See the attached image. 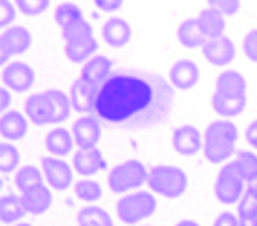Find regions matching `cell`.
Wrapping results in <instances>:
<instances>
[{
    "label": "cell",
    "mask_w": 257,
    "mask_h": 226,
    "mask_svg": "<svg viewBox=\"0 0 257 226\" xmlns=\"http://www.w3.org/2000/svg\"><path fill=\"white\" fill-rule=\"evenodd\" d=\"M174 107L172 83L151 73L119 71L98 89L94 116L109 127L143 130L169 120Z\"/></svg>",
    "instance_id": "1"
},
{
    "label": "cell",
    "mask_w": 257,
    "mask_h": 226,
    "mask_svg": "<svg viewBox=\"0 0 257 226\" xmlns=\"http://www.w3.org/2000/svg\"><path fill=\"white\" fill-rule=\"evenodd\" d=\"M239 130L230 120H216L205 129L203 152L210 163H225L234 156Z\"/></svg>",
    "instance_id": "2"
},
{
    "label": "cell",
    "mask_w": 257,
    "mask_h": 226,
    "mask_svg": "<svg viewBox=\"0 0 257 226\" xmlns=\"http://www.w3.org/2000/svg\"><path fill=\"white\" fill-rule=\"evenodd\" d=\"M149 186L161 197L178 199L187 192L188 177L185 170L172 165H156L149 172Z\"/></svg>",
    "instance_id": "3"
},
{
    "label": "cell",
    "mask_w": 257,
    "mask_h": 226,
    "mask_svg": "<svg viewBox=\"0 0 257 226\" xmlns=\"http://www.w3.org/2000/svg\"><path fill=\"white\" fill-rule=\"evenodd\" d=\"M149 181V172L142 161L128 159L116 165L107 175L109 188L114 194H131L133 190L140 188Z\"/></svg>",
    "instance_id": "4"
},
{
    "label": "cell",
    "mask_w": 257,
    "mask_h": 226,
    "mask_svg": "<svg viewBox=\"0 0 257 226\" xmlns=\"http://www.w3.org/2000/svg\"><path fill=\"white\" fill-rule=\"evenodd\" d=\"M156 197L151 192L140 190L119 197L116 203V212H118V219L125 224H138L156 212Z\"/></svg>",
    "instance_id": "5"
},
{
    "label": "cell",
    "mask_w": 257,
    "mask_h": 226,
    "mask_svg": "<svg viewBox=\"0 0 257 226\" xmlns=\"http://www.w3.org/2000/svg\"><path fill=\"white\" fill-rule=\"evenodd\" d=\"M244 190H246V179L235 161L221 166L214 183V195L217 197V201L223 204H235L241 201Z\"/></svg>",
    "instance_id": "6"
},
{
    "label": "cell",
    "mask_w": 257,
    "mask_h": 226,
    "mask_svg": "<svg viewBox=\"0 0 257 226\" xmlns=\"http://www.w3.org/2000/svg\"><path fill=\"white\" fill-rule=\"evenodd\" d=\"M33 44V37L29 29L17 26L8 28L0 37V62H8L11 56L24 55Z\"/></svg>",
    "instance_id": "7"
},
{
    "label": "cell",
    "mask_w": 257,
    "mask_h": 226,
    "mask_svg": "<svg viewBox=\"0 0 257 226\" xmlns=\"http://www.w3.org/2000/svg\"><path fill=\"white\" fill-rule=\"evenodd\" d=\"M42 172L51 188L64 192L73 185V168L62 157H42Z\"/></svg>",
    "instance_id": "8"
},
{
    "label": "cell",
    "mask_w": 257,
    "mask_h": 226,
    "mask_svg": "<svg viewBox=\"0 0 257 226\" xmlns=\"http://www.w3.org/2000/svg\"><path fill=\"white\" fill-rule=\"evenodd\" d=\"M2 82L10 91L26 93L35 83V71L31 69V65L24 62H11L2 71Z\"/></svg>",
    "instance_id": "9"
},
{
    "label": "cell",
    "mask_w": 257,
    "mask_h": 226,
    "mask_svg": "<svg viewBox=\"0 0 257 226\" xmlns=\"http://www.w3.org/2000/svg\"><path fill=\"white\" fill-rule=\"evenodd\" d=\"M71 132H73L74 143L78 145V148L96 147L98 141H100V138H101L100 120L92 114L82 116V118H78V120L73 123Z\"/></svg>",
    "instance_id": "10"
},
{
    "label": "cell",
    "mask_w": 257,
    "mask_h": 226,
    "mask_svg": "<svg viewBox=\"0 0 257 226\" xmlns=\"http://www.w3.org/2000/svg\"><path fill=\"white\" fill-rule=\"evenodd\" d=\"M73 166H74V172H78L83 177H89V175H94L98 172L105 170L107 159L103 157V154L100 152L98 147H85V148H78L74 152Z\"/></svg>",
    "instance_id": "11"
},
{
    "label": "cell",
    "mask_w": 257,
    "mask_h": 226,
    "mask_svg": "<svg viewBox=\"0 0 257 226\" xmlns=\"http://www.w3.org/2000/svg\"><path fill=\"white\" fill-rule=\"evenodd\" d=\"M98 89L96 85L92 83L83 82L82 78H78L76 82H73L69 91L71 98V105L76 112H82V114H92L94 109H96V98H98Z\"/></svg>",
    "instance_id": "12"
},
{
    "label": "cell",
    "mask_w": 257,
    "mask_h": 226,
    "mask_svg": "<svg viewBox=\"0 0 257 226\" xmlns=\"http://www.w3.org/2000/svg\"><path fill=\"white\" fill-rule=\"evenodd\" d=\"M172 147L181 156H194L203 148V134L194 125H181L172 132Z\"/></svg>",
    "instance_id": "13"
},
{
    "label": "cell",
    "mask_w": 257,
    "mask_h": 226,
    "mask_svg": "<svg viewBox=\"0 0 257 226\" xmlns=\"http://www.w3.org/2000/svg\"><path fill=\"white\" fill-rule=\"evenodd\" d=\"M201 49H203V56H205L212 65H217V67L228 65L230 62H234V58H235L234 42L230 40L228 37H225V35L219 38L207 40V44H205Z\"/></svg>",
    "instance_id": "14"
},
{
    "label": "cell",
    "mask_w": 257,
    "mask_h": 226,
    "mask_svg": "<svg viewBox=\"0 0 257 226\" xmlns=\"http://www.w3.org/2000/svg\"><path fill=\"white\" fill-rule=\"evenodd\" d=\"M101 37H103V42L109 44L110 47L121 49L133 40V28L127 20L112 17V19L105 20L101 26Z\"/></svg>",
    "instance_id": "15"
},
{
    "label": "cell",
    "mask_w": 257,
    "mask_h": 226,
    "mask_svg": "<svg viewBox=\"0 0 257 226\" xmlns=\"http://www.w3.org/2000/svg\"><path fill=\"white\" fill-rule=\"evenodd\" d=\"M46 102H47V121L53 125L64 123L69 120L71 116V98L58 89H49L46 91Z\"/></svg>",
    "instance_id": "16"
},
{
    "label": "cell",
    "mask_w": 257,
    "mask_h": 226,
    "mask_svg": "<svg viewBox=\"0 0 257 226\" xmlns=\"http://www.w3.org/2000/svg\"><path fill=\"white\" fill-rule=\"evenodd\" d=\"M169 80L172 83V87L178 91H188L192 89L199 80V69L198 65L190 60H178L172 67H170Z\"/></svg>",
    "instance_id": "17"
},
{
    "label": "cell",
    "mask_w": 257,
    "mask_h": 226,
    "mask_svg": "<svg viewBox=\"0 0 257 226\" xmlns=\"http://www.w3.org/2000/svg\"><path fill=\"white\" fill-rule=\"evenodd\" d=\"M22 201L26 204V208H28V213L42 215L53 204V194H51L49 186H46V183H40V185H35L31 188L24 190Z\"/></svg>",
    "instance_id": "18"
},
{
    "label": "cell",
    "mask_w": 257,
    "mask_h": 226,
    "mask_svg": "<svg viewBox=\"0 0 257 226\" xmlns=\"http://www.w3.org/2000/svg\"><path fill=\"white\" fill-rule=\"evenodd\" d=\"M110 74H112V62H110L107 56L96 55V56H92L89 62L83 64L80 78H82L83 82L92 83V85L100 87Z\"/></svg>",
    "instance_id": "19"
},
{
    "label": "cell",
    "mask_w": 257,
    "mask_h": 226,
    "mask_svg": "<svg viewBox=\"0 0 257 226\" xmlns=\"http://www.w3.org/2000/svg\"><path fill=\"white\" fill-rule=\"evenodd\" d=\"M0 132L8 141H19L28 134V118L19 111H8L0 118Z\"/></svg>",
    "instance_id": "20"
},
{
    "label": "cell",
    "mask_w": 257,
    "mask_h": 226,
    "mask_svg": "<svg viewBox=\"0 0 257 226\" xmlns=\"http://www.w3.org/2000/svg\"><path fill=\"white\" fill-rule=\"evenodd\" d=\"M74 145L73 132H69L64 127H55L51 129L46 136V148L51 156L55 157H64L67 154H71Z\"/></svg>",
    "instance_id": "21"
},
{
    "label": "cell",
    "mask_w": 257,
    "mask_h": 226,
    "mask_svg": "<svg viewBox=\"0 0 257 226\" xmlns=\"http://www.w3.org/2000/svg\"><path fill=\"white\" fill-rule=\"evenodd\" d=\"M28 213V208L24 204L22 195L8 194L0 201V221L4 224H19Z\"/></svg>",
    "instance_id": "22"
},
{
    "label": "cell",
    "mask_w": 257,
    "mask_h": 226,
    "mask_svg": "<svg viewBox=\"0 0 257 226\" xmlns=\"http://www.w3.org/2000/svg\"><path fill=\"white\" fill-rule=\"evenodd\" d=\"M198 24L207 40L219 38L225 35V29H226L225 17L221 13H217L216 10H212V8H207V10H203L198 15Z\"/></svg>",
    "instance_id": "23"
},
{
    "label": "cell",
    "mask_w": 257,
    "mask_h": 226,
    "mask_svg": "<svg viewBox=\"0 0 257 226\" xmlns=\"http://www.w3.org/2000/svg\"><path fill=\"white\" fill-rule=\"evenodd\" d=\"M246 96H228V94L214 93L212 96V107L223 118H235L244 111L246 107Z\"/></svg>",
    "instance_id": "24"
},
{
    "label": "cell",
    "mask_w": 257,
    "mask_h": 226,
    "mask_svg": "<svg viewBox=\"0 0 257 226\" xmlns=\"http://www.w3.org/2000/svg\"><path fill=\"white\" fill-rule=\"evenodd\" d=\"M216 93L228 96H246V80L237 71H225L216 80Z\"/></svg>",
    "instance_id": "25"
},
{
    "label": "cell",
    "mask_w": 257,
    "mask_h": 226,
    "mask_svg": "<svg viewBox=\"0 0 257 226\" xmlns=\"http://www.w3.org/2000/svg\"><path fill=\"white\" fill-rule=\"evenodd\" d=\"M178 40L187 49H196V47H203L207 44V38H205L201 28H199L198 19H187L179 24Z\"/></svg>",
    "instance_id": "26"
},
{
    "label": "cell",
    "mask_w": 257,
    "mask_h": 226,
    "mask_svg": "<svg viewBox=\"0 0 257 226\" xmlns=\"http://www.w3.org/2000/svg\"><path fill=\"white\" fill-rule=\"evenodd\" d=\"M24 111L28 120L37 127L42 125H49L47 121V102H46V93H35L26 100Z\"/></svg>",
    "instance_id": "27"
},
{
    "label": "cell",
    "mask_w": 257,
    "mask_h": 226,
    "mask_svg": "<svg viewBox=\"0 0 257 226\" xmlns=\"http://www.w3.org/2000/svg\"><path fill=\"white\" fill-rule=\"evenodd\" d=\"M80 226H114L112 222V217L100 206H83L78 212V217H76Z\"/></svg>",
    "instance_id": "28"
},
{
    "label": "cell",
    "mask_w": 257,
    "mask_h": 226,
    "mask_svg": "<svg viewBox=\"0 0 257 226\" xmlns=\"http://www.w3.org/2000/svg\"><path fill=\"white\" fill-rule=\"evenodd\" d=\"M98 49V40L96 38H91V40L78 42V44H65L64 53L65 56L69 58L74 64H80V62H85L89 58L91 60L92 55L96 53Z\"/></svg>",
    "instance_id": "29"
},
{
    "label": "cell",
    "mask_w": 257,
    "mask_h": 226,
    "mask_svg": "<svg viewBox=\"0 0 257 226\" xmlns=\"http://www.w3.org/2000/svg\"><path fill=\"white\" fill-rule=\"evenodd\" d=\"M83 20V13L78 6L71 4V2H65V4H60L55 10V22L62 31L73 28L74 24H78Z\"/></svg>",
    "instance_id": "30"
},
{
    "label": "cell",
    "mask_w": 257,
    "mask_h": 226,
    "mask_svg": "<svg viewBox=\"0 0 257 226\" xmlns=\"http://www.w3.org/2000/svg\"><path fill=\"white\" fill-rule=\"evenodd\" d=\"M257 215V179L246 183V190H244L243 197L237 203V217H252Z\"/></svg>",
    "instance_id": "31"
},
{
    "label": "cell",
    "mask_w": 257,
    "mask_h": 226,
    "mask_svg": "<svg viewBox=\"0 0 257 226\" xmlns=\"http://www.w3.org/2000/svg\"><path fill=\"white\" fill-rule=\"evenodd\" d=\"M44 183V172L38 170L37 166L28 165V166H22L19 172H17V177H15V185L20 192L24 190L31 188L35 185H40Z\"/></svg>",
    "instance_id": "32"
},
{
    "label": "cell",
    "mask_w": 257,
    "mask_h": 226,
    "mask_svg": "<svg viewBox=\"0 0 257 226\" xmlns=\"http://www.w3.org/2000/svg\"><path fill=\"white\" fill-rule=\"evenodd\" d=\"M235 165L239 166L241 174L244 175L246 183L257 179V154L250 152V150H239L235 156Z\"/></svg>",
    "instance_id": "33"
},
{
    "label": "cell",
    "mask_w": 257,
    "mask_h": 226,
    "mask_svg": "<svg viewBox=\"0 0 257 226\" xmlns=\"http://www.w3.org/2000/svg\"><path fill=\"white\" fill-rule=\"evenodd\" d=\"M62 38H64L65 44H78V42H85L94 38V33H92V26L87 20H82V22L74 24L73 28L62 31Z\"/></svg>",
    "instance_id": "34"
},
{
    "label": "cell",
    "mask_w": 257,
    "mask_h": 226,
    "mask_svg": "<svg viewBox=\"0 0 257 226\" xmlns=\"http://www.w3.org/2000/svg\"><path fill=\"white\" fill-rule=\"evenodd\" d=\"M74 194L78 195L85 203H94L101 197V186L98 181L92 179H80L74 183Z\"/></svg>",
    "instance_id": "35"
},
{
    "label": "cell",
    "mask_w": 257,
    "mask_h": 226,
    "mask_svg": "<svg viewBox=\"0 0 257 226\" xmlns=\"http://www.w3.org/2000/svg\"><path fill=\"white\" fill-rule=\"evenodd\" d=\"M20 163V154L17 150V147H13L11 143H2L0 147V168L4 174L17 170V166Z\"/></svg>",
    "instance_id": "36"
},
{
    "label": "cell",
    "mask_w": 257,
    "mask_h": 226,
    "mask_svg": "<svg viewBox=\"0 0 257 226\" xmlns=\"http://www.w3.org/2000/svg\"><path fill=\"white\" fill-rule=\"evenodd\" d=\"M51 0H17V8L28 17H38L46 13Z\"/></svg>",
    "instance_id": "37"
},
{
    "label": "cell",
    "mask_w": 257,
    "mask_h": 226,
    "mask_svg": "<svg viewBox=\"0 0 257 226\" xmlns=\"http://www.w3.org/2000/svg\"><path fill=\"white\" fill-rule=\"evenodd\" d=\"M208 8L216 10L223 17H234L241 10V0H207Z\"/></svg>",
    "instance_id": "38"
},
{
    "label": "cell",
    "mask_w": 257,
    "mask_h": 226,
    "mask_svg": "<svg viewBox=\"0 0 257 226\" xmlns=\"http://www.w3.org/2000/svg\"><path fill=\"white\" fill-rule=\"evenodd\" d=\"M243 53L250 62L257 64V29L248 31L243 38Z\"/></svg>",
    "instance_id": "39"
},
{
    "label": "cell",
    "mask_w": 257,
    "mask_h": 226,
    "mask_svg": "<svg viewBox=\"0 0 257 226\" xmlns=\"http://www.w3.org/2000/svg\"><path fill=\"white\" fill-rule=\"evenodd\" d=\"M15 17H17L15 6L11 4L10 0H0V26H2V28H8L15 20Z\"/></svg>",
    "instance_id": "40"
},
{
    "label": "cell",
    "mask_w": 257,
    "mask_h": 226,
    "mask_svg": "<svg viewBox=\"0 0 257 226\" xmlns=\"http://www.w3.org/2000/svg\"><path fill=\"white\" fill-rule=\"evenodd\" d=\"M212 226H239V217L230 212H221Z\"/></svg>",
    "instance_id": "41"
},
{
    "label": "cell",
    "mask_w": 257,
    "mask_h": 226,
    "mask_svg": "<svg viewBox=\"0 0 257 226\" xmlns=\"http://www.w3.org/2000/svg\"><path fill=\"white\" fill-rule=\"evenodd\" d=\"M94 4H96L98 10L107 11V13H114V11H118L121 8L123 0H94Z\"/></svg>",
    "instance_id": "42"
},
{
    "label": "cell",
    "mask_w": 257,
    "mask_h": 226,
    "mask_svg": "<svg viewBox=\"0 0 257 226\" xmlns=\"http://www.w3.org/2000/svg\"><path fill=\"white\" fill-rule=\"evenodd\" d=\"M244 138H246L248 145H252V147L257 150V120H253L252 123L246 127V130H244Z\"/></svg>",
    "instance_id": "43"
},
{
    "label": "cell",
    "mask_w": 257,
    "mask_h": 226,
    "mask_svg": "<svg viewBox=\"0 0 257 226\" xmlns=\"http://www.w3.org/2000/svg\"><path fill=\"white\" fill-rule=\"evenodd\" d=\"M11 105V93L8 87H2L0 89V109L4 112H8V109H10Z\"/></svg>",
    "instance_id": "44"
},
{
    "label": "cell",
    "mask_w": 257,
    "mask_h": 226,
    "mask_svg": "<svg viewBox=\"0 0 257 226\" xmlns=\"http://www.w3.org/2000/svg\"><path fill=\"white\" fill-rule=\"evenodd\" d=\"M239 226H257V215L239 219Z\"/></svg>",
    "instance_id": "45"
},
{
    "label": "cell",
    "mask_w": 257,
    "mask_h": 226,
    "mask_svg": "<svg viewBox=\"0 0 257 226\" xmlns=\"http://www.w3.org/2000/svg\"><path fill=\"white\" fill-rule=\"evenodd\" d=\"M176 226H199V222L192 221V219H181Z\"/></svg>",
    "instance_id": "46"
},
{
    "label": "cell",
    "mask_w": 257,
    "mask_h": 226,
    "mask_svg": "<svg viewBox=\"0 0 257 226\" xmlns=\"http://www.w3.org/2000/svg\"><path fill=\"white\" fill-rule=\"evenodd\" d=\"M13 226H31L29 222H19V224H13Z\"/></svg>",
    "instance_id": "47"
}]
</instances>
